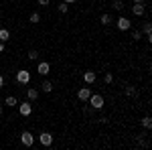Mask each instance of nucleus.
Segmentation results:
<instances>
[{
	"instance_id": "f257e3e1",
	"label": "nucleus",
	"mask_w": 152,
	"mask_h": 150,
	"mask_svg": "<svg viewBox=\"0 0 152 150\" xmlns=\"http://www.w3.org/2000/svg\"><path fill=\"white\" fill-rule=\"evenodd\" d=\"M89 104H91L94 110H102L105 102H104V97H102V95H97V93H95V95H89Z\"/></svg>"
},
{
	"instance_id": "f03ea898",
	"label": "nucleus",
	"mask_w": 152,
	"mask_h": 150,
	"mask_svg": "<svg viewBox=\"0 0 152 150\" xmlns=\"http://www.w3.org/2000/svg\"><path fill=\"white\" fill-rule=\"evenodd\" d=\"M16 81H18V83H23V85H26V83L31 81V73H28V71H24V69L16 71Z\"/></svg>"
},
{
	"instance_id": "7ed1b4c3",
	"label": "nucleus",
	"mask_w": 152,
	"mask_h": 150,
	"mask_svg": "<svg viewBox=\"0 0 152 150\" xmlns=\"http://www.w3.org/2000/svg\"><path fill=\"white\" fill-rule=\"evenodd\" d=\"M20 142H23L24 146H33V144H35V136H33L31 132H23V134H20Z\"/></svg>"
},
{
	"instance_id": "20e7f679",
	"label": "nucleus",
	"mask_w": 152,
	"mask_h": 150,
	"mask_svg": "<svg viewBox=\"0 0 152 150\" xmlns=\"http://www.w3.org/2000/svg\"><path fill=\"white\" fill-rule=\"evenodd\" d=\"M39 142H41L43 146H51V144H53V136H51L49 132H41V134H39Z\"/></svg>"
},
{
	"instance_id": "39448f33",
	"label": "nucleus",
	"mask_w": 152,
	"mask_h": 150,
	"mask_svg": "<svg viewBox=\"0 0 152 150\" xmlns=\"http://www.w3.org/2000/svg\"><path fill=\"white\" fill-rule=\"evenodd\" d=\"M118 29H120V31H130V29H132V23H130L126 16H120V18H118Z\"/></svg>"
},
{
	"instance_id": "423d86ee",
	"label": "nucleus",
	"mask_w": 152,
	"mask_h": 150,
	"mask_svg": "<svg viewBox=\"0 0 152 150\" xmlns=\"http://www.w3.org/2000/svg\"><path fill=\"white\" fill-rule=\"evenodd\" d=\"M18 112H20V116H31V112H33V105L28 104V102H24V104H20L18 105Z\"/></svg>"
},
{
	"instance_id": "0eeeda50",
	"label": "nucleus",
	"mask_w": 152,
	"mask_h": 150,
	"mask_svg": "<svg viewBox=\"0 0 152 150\" xmlns=\"http://www.w3.org/2000/svg\"><path fill=\"white\" fill-rule=\"evenodd\" d=\"M89 95H91V89H89V87H81V89L77 91V97H79L81 102H87V100H89Z\"/></svg>"
},
{
	"instance_id": "6e6552de",
	"label": "nucleus",
	"mask_w": 152,
	"mask_h": 150,
	"mask_svg": "<svg viewBox=\"0 0 152 150\" xmlns=\"http://www.w3.org/2000/svg\"><path fill=\"white\" fill-rule=\"evenodd\" d=\"M144 10H146V8H144V4H140V2H134V6H132V12H134L136 16H142V14H144Z\"/></svg>"
},
{
	"instance_id": "1a4fd4ad",
	"label": "nucleus",
	"mask_w": 152,
	"mask_h": 150,
	"mask_svg": "<svg viewBox=\"0 0 152 150\" xmlns=\"http://www.w3.org/2000/svg\"><path fill=\"white\" fill-rule=\"evenodd\" d=\"M49 69H51V67H49V63H47V61H41V63H39V67H37V71H39L41 75H47Z\"/></svg>"
},
{
	"instance_id": "9d476101",
	"label": "nucleus",
	"mask_w": 152,
	"mask_h": 150,
	"mask_svg": "<svg viewBox=\"0 0 152 150\" xmlns=\"http://www.w3.org/2000/svg\"><path fill=\"white\" fill-rule=\"evenodd\" d=\"M83 79H85V83H95V71H85L83 73Z\"/></svg>"
},
{
	"instance_id": "9b49d317",
	"label": "nucleus",
	"mask_w": 152,
	"mask_h": 150,
	"mask_svg": "<svg viewBox=\"0 0 152 150\" xmlns=\"http://www.w3.org/2000/svg\"><path fill=\"white\" fill-rule=\"evenodd\" d=\"M26 97H28V102H35L37 97H39V91H37L35 87H28L26 89Z\"/></svg>"
},
{
	"instance_id": "f8f14e48",
	"label": "nucleus",
	"mask_w": 152,
	"mask_h": 150,
	"mask_svg": "<svg viewBox=\"0 0 152 150\" xmlns=\"http://www.w3.org/2000/svg\"><path fill=\"white\" fill-rule=\"evenodd\" d=\"M0 41L2 43H8L10 41V31L8 29H0Z\"/></svg>"
},
{
	"instance_id": "ddd939ff",
	"label": "nucleus",
	"mask_w": 152,
	"mask_h": 150,
	"mask_svg": "<svg viewBox=\"0 0 152 150\" xmlns=\"http://www.w3.org/2000/svg\"><path fill=\"white\" fill-rule=\"evenodd\" d=\"M142 126L146 128V130H150V128H152V118H150V116H144V118H142Z\"/></svg>"
},
{
	"instance_id": "4468645a",
	"label": "nucleus",
	"mask_w": 152,
	"mask_h": 150,
	"mask_svg": "<svg viewBox=\"0 0 152 150\" xmlns=\"http://www.w3.org/2000/svg\"><path fill=\"white\" fill-rule=\"evenodd\" d=\"M4 104L8 105V108H14V105L18 104V102H16V97H14V95H8V97L4 100Z\"/></svg>"
},
{
	"instance_id": "2eb2a0df",
	"label": "nucleus",
	"mask_w": 152,
	"mask_h": 150,
	"mask_svg": "<svg viewBox=\"0 0 152 150\" xmlns=\"http://www.w3.org/2000/svg\"><path fill=\"white\" fill-rule=\"evenodd\" d=\"M28 23H33V24L41 23V14H39V12H33V14L28 16Z\"/></svg>"
},
{
	"instance_id": "dca6fc26",
	"label": "nucleus",
	"mask_w": 152,
	"mask_h": 150,
	"mask_svg": "<svg viewBox=\"0 0 152 150\" xmlns=\"http://www.w3.org/2000/svg\"><path fill=\"white\" fill-rule=\"evenodd\" d=\"M41 87H43V91H45V93H49L51 89H53V83H51V81H43V85H41Z\"/></svg>"
},
{
	"instance_id": "f3484780",
	"label": "nucleus",
	"mask_w": 152,
	"mask_h": 150,
	"mask_svg": "<svg viewBox=\"0 0 152 150\" xmlns=\"http://www.w3.org/2000/svg\"><path fill=\"white\" fill-rule=\"evenodd\" d=\"M112 6H114V10H122V8H124V2H122V0H114Z\"/></svg>"
},
{
	"instance_id": "a211bd4d",
	"label": "nucleus",
	"mask_w": 152,
	"mask_h": 150,
	"mask_svg": "<svg viewBox=\"0 0 152 150\" xmlns=\"http://www.w3.org/2000/svg\"><path fill=\"white\" fill-rule=\"evenodd\" d=\"M102 24H112V16L110 14H102Z\"/></svg>"
},
{
	"instance_id": "6ab92c4d",
	"label": "nucleus",
	"mask_w": 152,
	"mask_h": 150,
	"mask_svg": "<svg viewBox=\"0 0 152 150\" xmlns=\"http://www.w3.org/2000/svg\"><path fill=\"white\" fill-rule=\"evenodd\" d=\"M28 59L37 61V59H39V51H35V49H33V51H28Z\"/></svg>"
},
{
	"instance_id": "aec40b11",
	"label": "nucleus",
	"mask_w": 152,
	"mask_h": 150,
	"mask_svg": "<svg viewBox=\"0 0 152 150\" xmlns=\"http://www.w3.org/2000/svg\"><path fill=\"white\" fill-rule=\"evenodd\" d=\"M132 39H134V41H140L142 33H140V31H132Z\"/></svg>"
},
{
	"instance_id": "412c9836",
	"label": "nucleus",
	"mask_w": 152,
	"mask_h": 150,
	"mask_svg": "<svg viewBox=\"0 0 152 150\" xmlns=\"http://www.w3.org/2000/svg\"><path fill=\"white\" fill-rule=\"evenodd\" d=\"M126 93H128V95H136V87H134V85H128V87H126Z\"/></svg>"
},
{
	"instance_id": "4be33fe9",
	"label": "nucleus",
	"mask_w": 152,
	"mask_h": 150,
	"mask_svg": "<svg viewBox=\"0 0 152 150\" xmlns=\"http://www.w3.org/2000/svg\"><path fill=\"white\" fill-rule=\"evenodd\" d=\"M67 8H69V4H67V2L59 4V12H67Z\"/></svg>"
},
{
	"instance_id": "5701e85b",
	"label": "nucleus",
	"mask_w": 152,
	"mask_h": 150,
	"mask_svg": "<svg viewBox=\"0 0 152 150\" xmlns=\"http://www.w3.org/2000/svg\"><path fill=\"white\" fill-rule=\"evenodd\" d=\"M104 81H105V83H112V81H114V75H112V73H105Z\"/></svg>"
},
{
	"instance_id": "b1692460",
	"label": "nucleus",
	"mask_w": 152,
	"mask_h": 150,
	"mask_svg": "<svg viewBox=\"0 0 152 150\" xmlns=\"http://www.w3.org/2000/svg\"><path fill=\"white\" fill-rule=\"evenodd\" d=\"M37 2H39L41 6H47V4H51V0H37Z\"/></svg>"
},
{
	"instance_id": "393cba45",
	"label": "nucleus",
	"mask_w": 152,
	"mask_h": 150,
	"mask_svg": "<svg viewBox=\"0 0 152 150\" xmlns=\"http://www.w3.org/2000/svg\"><path fill=\"white\" fill-rule=\"evenodd\" d=\"M0 87H4V77L0 75Z\"/></svg>"
},
{
	"instance_id": "a878e982",
	"label": "nucleus",
	"mask_w": 152,
	"mask_h": 150,
	"mask_svg": "<svg viewBox=\"0 0 152 150\" xmlns=\"http://www.w3.org/2000/svg\"><path fill=\"white\" fill-rule=\"evenodd\" d=\"M2 51H4V43L0 41V53H2Z\"/></svg>"
},
{
	"instance_id": "bb28decb",
	"label": "nucleus",
	"mask_w": 152,
	"mask_h": 150,
	"mask_svg": "<svg viewBox=\"0 0 152 150\" xmlns=\"http://www.w3.org/2000/svg\"><path fill=\"white\" fill-rule=\"evenodd\" d=\"M134 2H140V4H144V2H148V0H134Z\"/></svg>"
},
{
	"instance_id": "cd10ccee",
	"label": "nucleus",
	"mask_w": 152,
	"mask_h": 150,
	"mask_svg": "<svg viewBox=\"0 0 152 150\" xmlns=\"http://www.w3.org/2000/svg\"><path fill=\"white\" fill-rule=\"evenodd\" d=\"M65 2H67V4H73V2H75V0H65Z\"/></svg>"
},
{
	"instance_id": "c85d7f7f",
	"label": "nucleus",
	"mask_w": 152,
	"mask_h": 150,
	"mask_svg": "<svg viewBox=\"0 0 152 150\" xmlns=\"http://www.w3.org/2000/svg\"><path fill=\"white\" fill-rule=\"evenodd\" d=\"M0 114H2V105H0Z\"/></svg>"
},
{
	"instance_id": "c756f323",
	"label": "nucleus",
	"mask_w": 152,
	"mask_h": 150,
	"mask_svg": "<svg viewBox=\"0 0 152 150\" xmlns=\"http://www.w3.org/2000/svg\"><path fill=\"white\" fill-rule=\"evenodd\" d=\"M102 2H107V0H102Z\"/></svg>"
}]
</instances>
